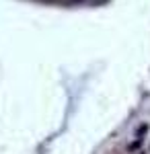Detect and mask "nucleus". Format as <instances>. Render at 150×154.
Here are the masks:
<instances>
[{"instance_id": "obj_3", "label": "nucleus", "mask_w": 150, "mask_h": 154, "mask_svg": "<svg viewBox=\"0 0 150 154\" xmlns=\"http://www.w3.org/2000/svg\"><path fill=\"white\" fill-rule=\"evenodd\" d=\"M148 154H150V148H148Z\"/></svg>"}, {"instance_id": "obj_2", "label": "nucleus", "mask_w": 150, "mask_h": 154, "mask_svg": "<svg viewBox=\"0 0 150 154\" xmlns=\"http://www.w3.org/2000/svg\"><path fill=\"white\" fill-rule=\"evenodd\" d=\"M148 131H150V125H148V123H142V125L136 128V136H134V138H142V140H146Z\"/></svg>"}, {"instance_id": "obj_1", "label": "nucleus", "mask_w": 150, "mask_h": 154, "mask_svg": "<svg viewBox=\"0 0 150 154\" xmlns=\"http://www.w3.org/2000/svg\"><path fill=\"white\" fill-rule=\"evenodd\" d=\"M142 146H144V140H142V138H134L132 142H127L126 150L130 154H136V152H140V150H142Z\"/></svg>"}]
</instances>
